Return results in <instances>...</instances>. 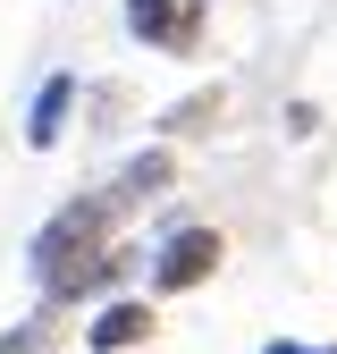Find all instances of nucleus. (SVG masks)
I'll use <instances>...</instances> for the list:
<instances>
[{
    "instance_id": "f257e3e1",
    "label": "nucleus",
    "mask_w": 337,
    "mask_h": 354,
    "mask_svg": "<svg viewBox=\"0 0 337 354\" xmlns=\"http://www.w3.org/2000/svg\"><path fill=\"white\" fill-rule=\"evenodd\" d=\"M118 219H126V203H118L110 186H102V194H68V203L26 236V279H34V287H51L59 270H76L84 253L118 245Z\"/></svg>"
},
{
    "instance_id": "6e6552de",
    "label": "nucleus",
    "mask_w": 337,
    "mask_h": 354,
    "mask_svg": "<svg viewBox=\"0 0 337 354\" xmlns=\"http://www.w3.org/2000/svg\"><path fill=\"white\" fill-rule=\"evenodd\" d=\"M0 354H59V313L42 304V313H26L9 337H0Z\"/></svg>"
},
{
    "instance_id": "39448f33",
    "label": "nucleus",
    "mask_w": 337,
    "mask_h": 354,
    "mask_svg": "<svg viewBox=\"0 0 337 354\" xmlns=\"http://www.w3.org/2000/svg\"><path fill=\"white\" fill-rule=\"evenodd\" d=\"M68 118H76V68H51L34 84V102H26V127L17 136L34 144V152H59L68 144Z\"/></svg>"
},
{
    "instance_id": "f03ea898",
    "label": "nucleus",
    "mask_w": 337,
    "mask_h": 354,
    "mask_svg": "<svg viewBox=\"0 0 337 354\" xmlns=\"http://www.w3.org/2000/svg\"><path fill=\"white\" fill-rule=\"evenodd\" d=\"M220 261H228V236L211 228V219H177V228L144 253V279H152V295H194V287L220 279Z\"/></svg>"
},
{
    "instance_id": "0eeeda50",
    "label": "nucleus",
    "mask_w": 337,
    "mask_h": 354,
    "mask_svg": "<svg viewBox=\"0 0 337 354\" xmlns=\"http://www.w3.org/2000/svg\"><path fill=\"white\" fill-rule=\"evenodd\" d=\"M220 110H228V93H220V84H202V93H186V102L160 110V136H168V144H177V136H211V118H220Z\"/></svg>"
},
{
    "instance_id": "1a4fd4ad",
    "label": "nucleus",
    "mask_w": 337,
    "mask_h": 354,
    "mask_svg": "<svg viewBox=\"0 0 337 354\" xmlns=\"http://www.w3.org/2000/svg\"><path fill=\"white\" fill-rule=\"evenodd\" d=\"M262 354H312V346H295V337H270V346H262Z\"/></svg>"
},
{
    "instance_id": "20e7f679",
    "label": "nucleus",
    "mask_w": 337,
    "mask_h": 354,
    "mask_svg": "<svg viewBox=\"0 0 337 354\" xmlns=\"http://www.w3.org/2000/svg\"><path fill=\"white\" fill-rule=\"evenodd\" d=\"M152 329H160V304H152V295H110V304H93V313H84L76 337L93 346V354H144Z\"/></svg>"
},
{
    "instance_id": "423d86ee",
    "label": "nucleus",
    "mask_w": 337,
    "mask_h": 354,
    "mask_svg": "<svg viewBox=\"0 0 337 354\" xmlns=\"http://www.w3.org/2000/svg\"><path fill=\"white\" fill-rule=\"evenodd\" d=\"M168 186H177V152H168V144H144L135 160H126V169L110 177V194H118L126 211H144V203H160Z\"/></svg>"
},
{
    "instance_id": "7ed1b4c3",
    "label": "nucleus",
    "mask_w": 337,
    "mask_h": 354,
    "mask_svg": "<svg viewBox=\"0 0 337 354\" xmlns=\"http://www.w3.org/2000/svg\"><path fill=\"white\" fill-rule=\"evenodd\" d=\"M202 0H126V34L144 51H168V59H194L202 51Z\"/></svg>"
},
{
    "instance_id": "9d476101",
    "label": "nucleus",
    "mask_w": 337,
    "mask_h": 354,
    "mask_svg": "<svg viewBox=\"0 0 337 354\" xmlns=\"http://www.w3.org/2000/svg\"><path fill=\"white\" fill-rule=\"evenodd\" d=\"M312 354H337V346H312Z\"/></svg>"
}]
</instances>
